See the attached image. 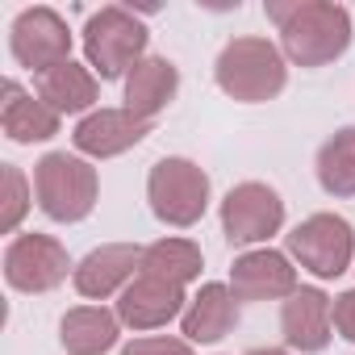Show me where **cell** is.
<instances>
[{"mask_svg":"<svg viewBox=\"0 0 355 355\" xmlns=\"http://www.w3.org/2000/svg\"><path fill=\"white\" fill-rule=\"evenodd\" d=\"M201 247L189 243V239H159L150 247H142V272L138 276H159V280H171V284H189L201 276Z\"/></svg>","mask_w":355,"mask_h":355,"instance_id":"cell-20","label":"cell"},{"mask_svg":"<svg viewBox=\"0 0 355 355\" xmlns=\"http://www.w3.org/2000/svg\"><path fill=\"white\" fill-rule=\"evenodd\" d=\"M121 334V318L101 309V305H80L67 309L59 322V343L67 355H105Z\"/></svg>","mask_w":355,"mask_h":355,"instance_id":"cell-18","label":"cell"},{"mask_svg":"<svg viewBox=\"0 0 355 355\" xmlns=\"http://www.w3.org/2000/svg\"><path fill=\"white\" fill-rule=\"evenodd\" d=\"M334 330V301L322 288H297L293 297H284L280 305V334L293 351L301 355H318L330 347Z\"/></svg>","mask_w":355,"mask_h":355,"instance_id":"cell-11","label":"cell"},{"mask_svg":"<svg viewBox=\"0 0 355 355\" xmlns=\"http://www.w3.org/2000/svg\"><path fill=\"white\" fill-rule=\"evenodd\" d=\"M96 76H92V67H84V63H76V59H67V63H59V67H51L46 76H38V96L63 117V113H92V105H96Z\"/></svg>","mask_w":355,"mask_h":355,"instance_id":"cell-19","label":"cell"},{"mask_svg":"<svg viewBox=\"0 0 355 355\" xmlns=\"http://www.w3.org/2000/svg\"><path fill=\"white\" fill-rule=\"evenodd\" d=\"M71 255L59 239L51 234H17L5 251V280L17 293H51L67 280Z\"/></svg>","mask_w":355,"mask_h":355,"instance_id":"cell-9","label":"cell"},{"mask_svg":"<svg viewBox=\"0 0 355 355\" xmlns=\"http://www.w3.org/2000/svg\"><path fill=\"white\" fill-rule=\"evenodd\" d=\"M288 255L309 268L318 280H334L351 268L355 259V230L347 218L338 214H313L301 226H293V234H284Z\"/></svg>","mask_w":355,"mask_h":355,"instance_id":"cell-6","label":"cell"},{"mask_svg":"<svg viewBox=\"0 0 355 355\" xmlns=\"http://www.w3.org/2000/svg\"><path fill=\"white\" fill-rule=\"evenodd\" d=\"M318 184L330 197H355V125L334 130L318 146Z\"/></svg>","mask_w":355,"mask_h":355,"instance_id":"cell-21","label":"cell"},{"mask_svg":"<svg viewBox=\"0 0 355 355\" xmlns=\"http://www.w3.org/2000/svg\"><path fill=\"white\" fill-rule=\"evenodd\" d=\"M239 326V297L230 284H201L197 297H189V309L180 313V330L189 343H218Z\"/></svg>","mask_w":355,"mask_h":355,"instance_id":"cell-15","label":"cell"},{"mask_svg":"<svg viewBox=\"0 0 355 355\" xmlns=\"http://www.w3.org/2000/svg\"><path fill=\"white\" fill-rule=\"evenodd\" d=\"M138 272H142V247H134V243H109V247L88 251L76 263L71 280H76L80 297L105 301L113 293H125V284L138 280Z\"/></svg>","mask_w":355,"mask_h":355,"instance_id":"cell-12","label":"cell"},{"mask_svg":"<svg viewBox=\"0 0 355 355\" xmlns=\"http://www.w3.org/2000/svg\"><path fill=\"white\" fill-rule=\"evenodd\" d=\"M247 355H288V351H280V347H251Z\"/></svg>","mask_w":355,"mask_h":355,"instance_id":"cell-25","label":"cell"},{"mask_svg":"<svg viewBox=\"0 0 355 355\" xmlns=\"http://www.w3.org/2000/svg\"><path fill=\"white\" fill-rule=\"evenodd\" d=\"M146 26L121 9V5H105L101 13H92L84 21V55L92 76L101 80H121L130 76L142 59H146Z\"/></svg>","mask_w":355,"mask_h":355,"instance_id":"cell-5","label":"cell"},{"mask_svg":"<svg viewBox=\"0 0 355 355\" xmlns=\"http://www.w3.org/2000/svg\"><path fill=\"white\" fill-rule=\"evenodd\" d=\"M59 113L42 101V96H30L17 80H5V101H0V125L5 134L21 146H34V142H46L59 134Z\"/></svg>","mask_w":355,"mask_h":355,"instance_id":"cell-16","label":"cell"},{"mask_svg":"<svg viewBox=\"0 0 355 355\" xmlns=\"http://www.w3.org/2000/svg\"><path fill=\"white\" fill-rule=\"evenodd\" d=\"M334 330L347 343H355V288H347V293L334 297Z\"/></svg>","mask_w":355,"mask_h":355,"instance_id":"cell-24","label":"cell"},{"mask_svg":"<svg viewBox=\"0 0 355 355\" xmlns=\"http://www.w3.org/2000/svg\"><path fill=\"white\" fill-rule=\"evenodd\" d=\"M280 226H284V201L272 184L243 180L222 197V234L234 247L263 243V239L280 234Z\"/></svg>","mask_w":355,"mask_h":355,"instance_id":"cell-7","label":"cell"},{"mask_svg":"<svg viewBox=\"0 0 355 355\" xmlns=\"http://www.w3.org/2000/svg\"><path fill=\"white\" fill-rule=\"evenodd\" d=\"M268 17L280 30V51L297 67H326L351 46V13L334 0H293L268 5Z\"/></svg>","mask_w":355,"mask_h":355,"instance_id":"cell-1","label":"cell"},{"mask_svg":"<svg viewBox=\"0 0 355 355\" xmlns=\"http://www.w3.org/2000/svg\"><path fill=\"white\" fill-rule=\"evenodd\" d=\"M121 355H193V343L189 338H163V334H155V338L125 343Z\"/></svg>","mask_w":355,"mask_h":355,"instance_id":"cell-23","label":"cell"},{"mask_svg":"<svg viewBox=\"0 0 355 355\" xmlns=\"http://www.w3.org/2000/svg\"><path fill=\"white\" fill-rule=\"evenodd\" d=\"M0 189H5V193H0V230L13 234L26 222L30 205H34V189H30L26 171L17 163H0Z\"/></svg>","mask_w":355,"mask_h":355,"instance_id":"cell-22","label":"cell"},{"mask_svg":"<svg viewBox=\"0 0 355 355\" xmlns=\"http://www.w3.org/2000/svg\"><path fill=\"white\" fill-rule=\"evenodd\" d=\"M9 46H13V59L34 71V76H46L51 67L67 63L71 59V30L67 21L46 9V5H34V9H21L13 30H9Z\"/></svg>","mask_w":355,"mask_h":355,"instance_id":"cell-8","label":"cell"},{"mask_svg":"<svg viewBox=\"0 0 355 355\" xmlns=\"http://www.w3.org/2000/svg\"><path fill=\"white\" fill-rule=\"evenodd\" d=\"M230 288H234L239 301H284L301 284H297V268L288 263V255L263 247V251H247V255L234 259Z\"/></svg>","mask_w":355,"mask_h":355,"instance_id":"cell-13","label":"cell"},{"mask_svg":"<svg viewBox=\"0 0 355 355\" xmlns=\"http://www.w3.org/2000/svg\"><path fill=\"white\" fill-rule=\"evenodd\" d=\"M180 92V71H175L171 59L163 55H146L130 76H125V109L155 121Z\"/></svg>","mask_w":355,"mask_h":355,"instance_id":"cell-17","label":"cell"},{"mask_svg":"<svg viewBox=\"0 0 355 355\" xmlns=\"http://www.w3.org/2000/svg\"><path fill=\"white\" fill-rule=\"evenodd\" d=\"M214 80L230 101L243 105H259L284 92L288 84V67H284V51L272 46L268 38H230L214 63Z\"/></svg>","mask_w":355,"mask_h":355,"instance_id":"cell-2","label":"cell"},{"mask_svg":"<svg viewBox=\"0 0 355 355\" xmlns=\"http://www.w3.org/2000/svg\"><path fill=\"white\" fill-rule=\"evenodd\" d=\"M146 201L163 226L189 230L209 209V175L184 155H167L146 175Z\"/></svg>","mask_w":355,"mask_h":355,"instance_id":"cell-4","label":"cell"},{"mask_svg":"<svg viewBox=\"0 0 355 355\" xmlns=\"http://www.w3.org/2000/svg\"><path fill=\"white\" fill-rule=\"evenodd\" d=\"M34 197L51 222H84L101 197L96 167L80 155L51 150L34 163Z\"/></svg>","mask_w":355,"mask_h":355,"instance_id":"cell-3","label":"cell"},{"mask_svg":"<svg viewBox=\"0 0 355 355\" xmlns=\"http://www.w3.org/2000/svg\"><path fill=\"white\" fill-rule=\"evenodd\" d=\"M184 301L189 297H184L180 284L159 280V276H138L117 297V318L130 330H159V326H167L171 318H180L189 309Z\"/></svg>","mask_w":355,"mask_h":355,"instance_id":"cell-14","label":"cell"},{"mask_svg":"<svg viewBox=\"0 0 355 355\" xmlns=\"http://www.w3.org/2000/svg\"><path fill=\"white\" fill-rule=\"evenodd\" d=\"M146 134H150V121L130 113V109H92L71 130V142L88 159H113V155L134 150Z\"/></svg>","mask_w":355,"mask_h":355,"instance_id":"cell-10","label":"cell"}]
</instances>
